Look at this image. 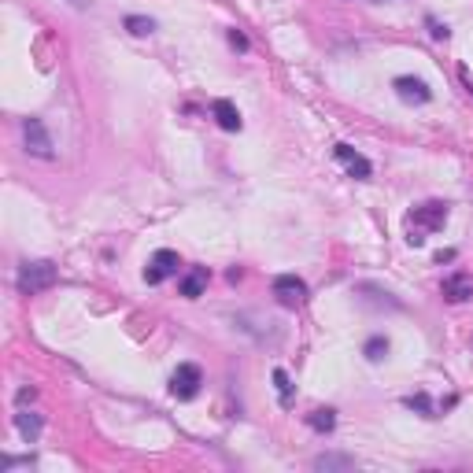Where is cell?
<instances>
[{
	"label": "cell",
	"mask_w": 473,
	"mask_h": 473,
	"mask_svg": "<svg viewBox=\"0 0 473 473\" xmlns=\"http://www.w3.org/2000/svg\"><path fill=\"white\" fill-rule=\"evenodd\" d=\"M443 222H448V204L443 200H425V204H418L407 214V245L422 248L425 233H436Z\"/></svg>",
	"instance_id": "1"
},
{
	"label": "cell",
	"mask_w": 473,
	"mask_h": 473,
	"mask_svg": "<svg viewBox=\"0 0 473 473\" xmlns=\"http://www.w3.org/2000/svg\"><path fill=\"white\" fill-rule=\"evenodd\" d=\"M56 278H60V270H56L52 259H26L19 263V274H15V285L22 296H37L56 285Z\"/></svg>",
	"instance_id": "2"
},
{
	"label": "cell",
	"mask_w": 473,
	"mask_h": 473,
	"mask_svg": "<svg viewBox=\"0 0 473 473\" xmlns=\"http://www.w3.org/2000/svg\"><path fill=\"white\" fill-rule=\"evenodd\" d=\"M22 141H26V152L37 155V160H52L56 145H52V134L45 130L41 119H22Z\"/></svg>",
	"instance_id": "3"
},
{
	"label": "cell",
	"mask_w": 473,
	"mask_h": 473,
	"mask_svg": "<svg viewBox=\"0 0 473 473\" xmlns=\"http://www.w3.org/2000/svg\"><path fill=\"white\" fill-rule=\"evenodd\" d=\"M200 384H204L200 366L196 363H181L174 374H170V396H174V399H196Z\"/></svg>",
	"instance_id": "4"
},
{
	"label": "cell",
	"mask_w": 473,
	"mask_h": 473,
	"mask_svg": "<svg viewBox=\"0 0 473 473\" xmlns=\"http://www.w3.org/2000/svg\"><path fill=\"white\" fill-rule=\"evenodd\" d=\"M178 266H181V259H178V252H170V248H160L148 259V266H145V281L148 285H163L167 278H174L178 274Z\"/></svg>",
	"instance_id": "5"
},
{
	"label": "cell",
	"mask_w": 473,
	"mask_h": 473,
	"mask_svg": "<svg viewBox=\"0 0 473 473\" xmlns=\"http://www.w3.org/2000/svg\"><path fill=\"white\" fill-rule=\"evenodd\" d=\"M274 299L281 307H299L307 299V281L296 274H278L274 278Z\"/></svg>",
	"instance_id": "6"
},
{
	"label": "cell",
	"mask_w": 473,
	"mask_h": 473,
	"mask_svg": "<svg viewBox=\"0 0 473 473\" xmlns=\"http://www.w3.org/2000/svg\"><path fill=\"white\" fill-rule=\"evenodd\" d=\"M392 89H396V96L403 100V104H429V100H433L429 82L414 78V74H399V78L392 82Z\"/></svg>",
	"instance_id": "7"
},
{
	"label": "cell",
	"mask_w": 473,
	"mask_h": 473,
	"mask_svg": "<svg viewBox=\"0 0 473 473\" xmlns=\"http://www.w3.org/2000/svg\"><path fill=\"white\" fill-rule=\"evenodd\" d=\"M333 152H337V160H340L344 167H348V174H351V178H359V181H366L370 174H374V163H370V160H366V155H363V152H355L351 145H337Z\"/></svg>",
	"instance_id": "8"
},
{
	"label": "cell",
	"mask_w": 473,
	"mask_h": 473,
	"mask_svg": "<svg viewBox=\"0 0 473 473\" xmlns=\"http://www.w3.org/2000/svg\"><path fill=\"white\" fill-rule=\"evenodd\" d=\"M211 115H214V122H219L226 134H237L240 126H245V119H240L237 104H233V100H226V96H222V100H214V104H211Z\"/></svg>",
	"instance_id": "9"
},
{
	"label": "cell",
	"mask_w": 473,
	"mask_h": 473,
	"mask_svg": "<svg viewBox=\"0 0 473 473\" xmlns=\"http://www.w3.org/2000/svg\"><path fill=\"white\" fill-rule=\"evenodd\" d=\"M440 292H443V299H451V304H462V299L473 296V278L469 274H451V278H443Z\"/></svg>",
	"instance_id": "10"
},
{
	"label": "cell",
	"mask_w": 473,
	"mask_h": 473,
	"mask_svg": "<svg viewBox=\"0 0 473 473\" xmlns=\"http://www.w3.org/2000/svg\"><path fill=\"white\" fill-rule=\"evenodd\" d=\"M207 278H211L207 266H193L189 274L181 278V285H178L181 296H185V299H200V296H204V289H207Z\"/></svg>",
	"instance_id": "11"
},
{
	"label": "cell",
	"mask_w": 473,
	"mask_h": 473,
	"mask_svg": "<svg viewBox=\"0 0 473 473\" xmlns=\"http://www.w3.org/2000/svg\"><path fill=\"white\" fill-rule=\"evenodd\" d=\"M15 429H19V436L26 440V443H34L37 436H41V429H45V422H41V414H34V410H19L15 414Z\"/></svg>",
	"instance_id": "12"
},
{
	"label": "cell",
	"mask_w": 473,
	"mask_h": 473,
	"mask_svg": "<svg viewBox=\"0 0 473 473\" xmlns=\"http://www.w3.org/2000/svg\"><path fill=\"white\" fill-rule=\"evenodd\" d=\"M314 469H322V473H333V469H355V458H351V455L325 451V455L314 458Z\"/></svg>",
	"instance_id": "13"
},
{
	"label": "cell",
	"mask_w": 473,
	"mask_h": 473,
	"mask_svg": "<svg viewBox=\"0 0 473 473\" xmlns=\"http://www.w3.org/2000/svg\"><path fill=\"white\" fill-rule=\"evenodd\" d=\"M307 425L314 429V433H333L337 429V410L333 407H318L307 414Z\"/></svg>",
	"instance_id": "14"
},
{
	"label": "cell",
	"mask_w": 473,
	"mask_h": 473,
	"mask_svg": "<svg viewBox=\"0 0 473 473\" xmlns=\"http://www.w3.org/2000/svg\"><path fill=\"white\" fill-rule=\"evenodd\" d=\"M403 407H407V410H418L422 418H436V407H433V399H429L425 392H414V396H407V399H403Z\"/></svg>",
	"instance_id": "15"
},
{
	"label": "cell",
	"mask_w": 473,
	"mask_h": 473,
	"mask_svg": "<svg viewBox=\"0 0 473 473\" xmlns=\"http://www.w3.org/2000/svg\"><path fill=\"white\" fill-rule=\"evenodd\" d=\"M122 26H126V30H130L134 37H148V34H155V19H145V15H126Z\"/></svg>",
	"instance_id": "16"
},
{
	"label": "cell",
	"mask_w": 473,
	"mask_h": 473,
	"mask_svg": "<svg viewBox=\"0 0 473 473\" xmlns=\"http://www.w3.org/2000/svg\"><path fill=\"white\" fill-rule=\"evenodd\" d=\"M363 355H366L370 363H381L384 355H389V337H381V333H377V337H370V340H366V348H363Z\"/></svg>",
	"instance_id": "17"
},
{
	"label": "cell",
	"mask_w": 473,
	"mask_h": 473,
	"mask_svg": "<svg viewBox=\"0 0 473 473\" xmlns=\"http://www.w3.org/2000/svg\"><path fill=\"white\" fill-rule=\"evenodd\" d=\"M274 384H278V399H281V407H292V381H289V374L278 366L274 370Z\"/></svg>",
	"instance_id": "18"
},
{
	"label": "cell",
	"mask_w": 473,
	"mask_h": 473,
	"mask_svg": "<svg viewBox=\"0 0 473 473\" xmlns=\"http://www.w3.org/2000/svg\"><path fill=\"white\" fill-rule=\"evenodd\" d=\"M425 26H429V37H433V41H448V37H451V30H448V26H443L440 19H433V15L425 19Z\"/></svg>",
	"instance_id": "19"
},
{
	"label": "cell",
	"mask_w": 473,
	"mask_h": 473,
	"mask_svg": "<svg viewBox=\"0 0 473 473\" xmlns=\"http://www.w3.org/2000/svg\"><path fill=\"white\" fill-rule=\"evenodd\" d=\"M15 466H34V458L26 455V458H15V455H4L0 458V473H8V469H15Z\"/></svg>",
	"instance_id": "20"
},
{
	"label": "cell",
	"mask_w": 473,
	"mask_h": 473,
	"mask_svg": "<svg viewBox=\"0 0 473 473\" xmlns=\"http://www.w3.org/2000/svg\"><path fill=\"white\" fill-rule=\"evenodd\" d=\"M226 37H229V45H233L237 52H248V37H245V34H240V30H229Z\"/></svg>",
	"instance_id": "21"
},
{
	"label": "cell",
	"mask_w": 473,
	"mask_h": 473,
	"mask_svg": "<svg viewBox=\"0 0 473 473\" xmlns=\"http://www.w3.org/2000/svg\"><path fill=\"white\" fill-rule=\"evenodd\" d=\"M34 396H37V389H34V384H22V389H19V396H15V399H19V403L26 407V403H30V399H34Z\"/></svg>",
	"instance_id": "22"
},
{
	"label": "cell",
	"mask_w": 473,
	"mask_h": 473,
	"mask_svg": "<svg viewBox=\"0 0 473 473\" xmlns=\"http://www.w3.org/2000/svg\"><path fill=\"white\" fill-rule=\"evenodd\" d=\"M455 259V248H443V252H436V263H451Z\"/></svg>",
	"instance_id": "23"
},
{
	"label": "cell",
	"mask_w": 473,
	"mask_h": 473,
	"mask_svg": "<svg viewBox=\"0 0 473 473\" xmlns=\"http://www.w3.org/2000/svg\"><path fill=\"white\" fill-rule=\"evenodd\" d=\"M67 4H70V8H89L93 0H67Z\"/></svg>",
	"instance_id": "24"
},
{
	"label": "cell",
	"mask_w": 473,
	"mask_h": 473,
	"mask_svg": "<svg viewBox=\"0 0 473 473\" xmlns=\"http://www.w3.org/2000/svg\"><path fill=\"white\" fill-rule=\"evenodd\" d=\"M469 93H473V85H469Z\"/></svg>",
	"instance_id": "25"
}]
</instances>
